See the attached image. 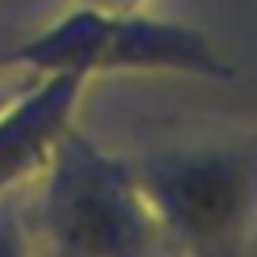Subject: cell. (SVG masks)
<instances>
[{
  "label": "cell",
  "mask_w": 257,
  "mask_h": 257,
  "mask_svg": "<svg viewBox=\"0 0 257 257\" xmlns=\"http://www.w3.org/2000/svg\"><path fill=\"white\" fill-rule=\"evenodd\" d=\"M0 257H39L25 211L0 201Z\"/></svg>",
  "instance_id": "5b68a950"
},
{
  "label": "cell",
  "mask_w": 257,
  "mask_h": 257,
  "mask_svg": "<svg viewBox=\"0 0 257 257\" xmlns=\"http://www.w3.org/2000/svg\"><path fill=\"white\" fill-rule=\"evenodd\" d=\"M25 222L39 253L50 257H162L169 250L138 169L78 127L36 176Z\"/></svg>",
  "instance_id": "6da1fadb"
},
{
  "label": "cell",
  "mask_w": 257,
  "mask_h": 257,
  "mask_svg": "<svg viewBox=\"0 0 257 257\" xmlns=\"http://www.w3.org/2000/svg\"><path fill=\"white\" fill-rule=\"evenodd\" d=\"M88 81L74 74L32 78L0 109V201L36 183L60 138L74 127Z\"/></svg>",
  "instance_id": "277c9868"
},
{
  "label": "cell",
  "mask_w": 257,
  "mask_h": 257,
  "mask_svg": "<svg viewBox=\"0 0 257 257\" xmlns=\"http://www.w3.org/2000/svg\"><path fill=\"white\" fill-rule=\"evenodd\" d=\"M180 257H250L257 225V141L204 145L134 166Z\"/></svg>",
  "instance_id": "3957f363"
},
{
  "label": "cell",
  "mask_w": 257,
  "mask_h": 257,
  "mask_svg": "<svg viewBox=\"0 0 257 257\" xmlns=\"http://www.w3.org/2000/svg\"><path fill=\"white\" fill-rule=\"evenodd\" d=\"M81 4H99V8H141L145 0H81Z\"/></svg>",
  "instance_id": "52a82bcc"
},
{
  "label": "cell",
  "mask_w": 257,
  "mask_h": 257,
  "mask_svg": "<svg viewBox=\"0 0 257 257\" xmlns=\"http://www.w3.org/2000/svg\"><path fill=\"white\" fill-rule=\"evenodd\" d=\"M15 74H25V71H18V67H8V64H0V109H4L32 78H25V81H15Z\"/></svg>",
  "instance_id": "8992f818"
},
{
  "label": "cell",
  "mask_w": 257,
  "mask_h": 257,
  "mask_svg": "<svg viewBox=\"0 0 257 257\" xmlns=\"http://www.w3.org/2000/svg\"><path fill=\"white\" fill-rule=\"evenodd\" d=\"M0 64L32 78L74 74L81 81L106 74H176L204 81L236 78V64L204 29L159 18L141 8L99 4H78L43 32L8 50Z\"/></svg>",
  "instance_id": "7a4b0ae2"
}]
</instances>
